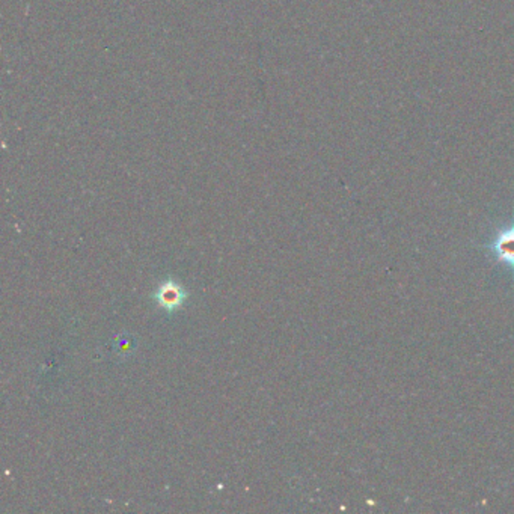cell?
I'll return each mask as SVG.
<instances>
[{"label":"cell","instance_id":"1","mask_svg":"<svg viewBox=\"0 0 514 514\" xmlns=\"http://www.w3.org/2000/svg\"><path fill=\"white\" fill-rule=\"evenodd\" d=\"M493 260L505 267L514 270V222L496 231L489 243L486 245Z\"/></svg>","mask_w":514,"mask_h":514},{"label":"cell","instance_id":"2","mask_svg":"<svg viewBox=\"0 0 514 514\" xmlns=\"http://www.w3.org/2000/svg\"><path fill=\"white\" fill-rule=\"evenodd\" d=\"M184 299L183 288L174 284V282H165L157 290V301L159 303L166 308V310H174L178 305H181Z\"/></svg>","mask_w":514,"mask_h":514}]
</instances>
